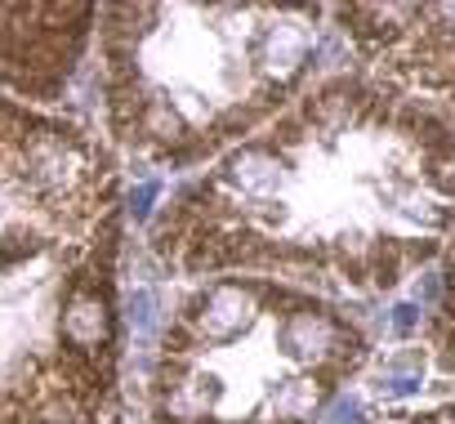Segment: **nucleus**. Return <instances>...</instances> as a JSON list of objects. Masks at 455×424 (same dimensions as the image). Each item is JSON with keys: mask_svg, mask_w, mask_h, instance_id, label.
Wrapping results in <instances>:
<instances>
[{"mask_svg": "<svg viewBox=\"0 0 455 424\" xmlns=\"http://www.w3.org/2000/svg\"><path fill=\"white\" fill-rule=\"evenodd\" d=\"M455 228V121L362 76L308 85L273 125L183 183L152 224L165 277L259 273L384 295Z\"/></svg>", "mask_w": 455, "mask_h": 424, "instance_id": "1", "label": "nucleus"}, {"mask_svg": "<svg viewBox=\"0 0 455 424\" xmlns=\"http://www.w3.org/2000/svg\"><path fill=\"white\" fill-rule=\"evenodd\" d=\"M121 174L0 99V424H121Z\"/></svg>", "mask_w": 455, "mask_h": 424, "instance_id": "2", "label": "nucleus"}, {"mask_svg": "<svg viewBox=\"0 0 455 424\" xmlns=\"http://www.w3.org/2000/svg\"><path fill=\"white\" fill-rule=\"evenodd\" d=\"M326 19L313 5L99 10L112 139L174 170L219 161L313 85Z\"/></svg>", "mask_w": 455, "mask_h": 424, "instance_id": "3", "label": "nucleus"}, {"mask_svg": "<svg viewBox=\"0 0 455 424\" xmlns=\"http://www.w3.org/2000/svg\"><path fill=\"white\" fill-rule=\"evenodd\" d=\"M371 362V335L299 282L219 273L165 308L143 357V424H322Z\"/></svg>", "mask_w": 455, "mask_h": 424, "instance_id": "4", "label": "nucleus"}, {"mask_svg": "<svg viewBox=\"0 0 455 424\" xmlns=\"http://www.w3.org/2000/svg\"><path fill=\"white\" fill-rule=\"evenodd\" d=\"M331 19L379 85L455 108V5H339Z\"/></svg>", "mask_w": 455, "mask_h": 424, "instance_id": "5", "label": "nucleus"}, {"mask_svg": "<svg viewBox=\"0 0 455 424\" xmlns=\"http://www.w3.org/2000/svg\"><path fill=\"white\" fill-rule=\"evenodd\" d=\"M90 5H0V85L54 103L94 36Z\"/></svg>", "mask_w": 455, "mask_h": 424, "instance_id": "6", "label": "nucleus"}, {"mask_svg": "<svg viewBox=\"0 0 455 424\" xmlns=\"http://www.w3.org/2000/svg\"><path fill=\"white\" fill-rule=\"evenodd\" d=\"M424 388V348H402V353H388L375 371V384L371 393L379 402H397V397H411Z\"/></svg>", "mask_w": 455, "mask_h": 424, "instance_id": "7", "label": "nucleus"}, {"mask_svg": "<svg viewBox=\"0 0 455 424\" xmlns=\"http://www.w3.org/2000/svg\"><path fill=\"white\" fill-rule=\"evenodd\" d=\"M433 348L442 371H455V228L446 237V264H442V300L433 304Z\"/></svg>", "mask_w": 455, "mask_h": 424, "instance_id": "8", "label": "nucleus"}, {"mask_svg": "<svg viewBox=\"0 0 455 424\" xmlns=\"http://www.w3.org/2000/svg\"><path fill=\"white\" fill-rule=\"evenodd\" d=\"M362 424H455V402H442L428 411H379Z\"/></svg>", "mask_w": 455, "mask_h": 424, "instance_id": "9", "label": "nucleus"}, {"mask_svg": "<svg viewBox=\"0 0 455 424\" xmlns=\"http://www.w3.org/2000/svg\"><path fill=\"white\" fill-rule=\"evenodd\" d=\"M362 420H366V402H362V393H348V388L335 393L322 415V424H362Z\"/></svg>", "mask_w": 455, "mask_h": 424, "instance_id": "10", "label": "nucleus"}, {"mask_svg": "<svg viewBox=\"0 0 455 424\" xmlns=\"http://www.w3.org/2000/svg\"><path fill=\"white\" fill-rule=\"evenodd\" d=\"M156 196H161V179H156V174H143L139 188L130 192V205H125L130 215H134V224H143V220L152 215V201H156Z\"/></svg>", "mask_w": 455, "mask_h": 424, "instance_id": "11", "label": "nucleus"}, {"mask_svg": "<svg viewBox=\"0 0 455 424\" xmlns=\"http://www.w3.org/2000/svg\"><path fill=\"white\" fill-rule=\"evenodd\" d=\"M388 326H393V335H411L419 326V304H397L393 317H388Z\"/></svg>", "mask_w": 455, "mask_h": 424, "instance_id": "12", "label": "nucleus"}]
</instances>
